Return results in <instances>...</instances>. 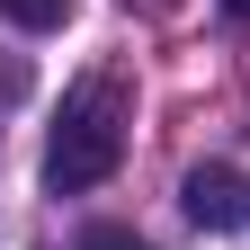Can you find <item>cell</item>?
I'll return each instance as SVG.
<instances>
[{"instance_id": "cell-1", "label": "cell", "mask_w": 250, "mask_h": 250, "mask_svg": "<svg viewBox=\"0 0 250 250\" xmlns=\"http://www.w3.org/2000/svg\"><path fill=\"white\" fill-rule=\"evenodd\" d=\"M125 125H134V89H125V72H81L72 89H62L54 134H45V188H54V197H81V188L116 179Z\"/></svg>"}, {"instance_id": "cell-2", "label": "cell", "mask_w": 250, "mask_h": 250, "mask_svg": "<svg viewBox=\"0 0 250 250\" xmlns=\"http://www.w3.org/2000/svg\"><path fill=\"white\" fill-rule=\"evenodd\" d=\"M188 224H206V232H232V224H250V188H241V170H224V161H206V170H188Z\"/></svg>"}, {"instance_id": "cell-3", "label": "cell", "mask_w": 250, "mask_h": 250, "mask_svg": "<svg viewBox=\"0 0 250 250\" xmlns=\"http://www.w3.org/2000/svg\"><path fill=\"white\" fill-rule=\"evenodd\" d=\"M0 9H9L18 27H62V18H72V0H0Z\"/></svg>"}, {"instance_id": "cell-4", "label": "cell", "mask_w": 250, "mask_h": 250, "mask_svg": "<svg viewBox=\"0 0 250 250\" xmlns=\"http://www.w3.org/2000/svg\"><path fill=\"white\" fill-rule=\"evenodd\" d=\"M72 250H152V241H143V232H125V224H89Z\"/></svg>"}, {"instance_id": "cell-5", "label": "cell", "mask_w": 250, "mask_h": 250, "mask_svg": "<svg viewBox=\"0 0 250 250\" xmlns=\"http://www.w3.org/2000/svg\"><path fill=\"white\" fill-rule=\"evenodd\" d=\"M0 99H27V62H0Z\"/></svg>"}, {"instance_id": "cell-6", "label": "cell", "mask_w": 250, "mask_h": 250, "mask_svg": "<svg viewBox=\"0 0 250 250\" xmlns=\"http://www.w3.org/2000/svg\"><path fill=\"white\" fill-rule=\"evenodd\" d=\"M224 18H241V27H250V0H224Z\"/></svg>"}, {"instance_id": "cell-7", "label": "cell", "mask_w": 250, "mask_h": 250, "mask_svg": "<svg viewBox=\"0 0 250 250\" xmlns=\"http://www.w3.org/2000/svg\"><path fill=\"white\" fill-rule=\"evenodd\" d=\"M152 9H170V0H152Z\"/></svg>"}]
</instances>
